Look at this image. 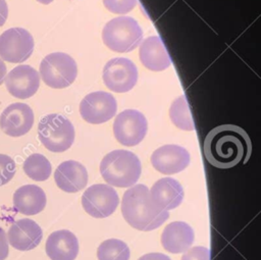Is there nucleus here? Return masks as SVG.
<instances>
[{"label": "nucleus", "mask_w": 261, "mask_h": 260, "mask_svg": "<svg viewBox=\"0 0 261 260\" xmlns=\"http://www.w3.org/2000/svg\"><path fill=\"white\" fill-rule=\"evenodd\" d=\"M57 187L66 193H76L83 190L88 183L86 167L74 160L60 163L54 172Z\"/></svg>", "instance_id": "nucleus-17"}, {"label": "nucleus", "mask_w": 261, "mask_h": 260, "mask_svg": "<svg viewBox=\"0 0 261 260\" xmlns=\"http://www.w3.org/2000/svg\"><path fill=\"white\" fill-rule=\"evenodd\" d=\"M38 2H40V3H42V4H49V3H51L53 0H37Z\"/></svg>", "instance_id": "nucleus-32"}, {"label": "nucleus", "mask_w": 261, "mask_h": 260, "mask_svg": "<svg viewBox=\"0 0 261 260\" xmlns=\"http://www.w3.org/2000/svg\"><path fill=\"white\" fill-rule=\"evenodd\" d=\"M23 171L32 179L44 181L51 174V163L42 154L34 153L30 155L23 162Z\"/></svg>", "instance_id": "nucleus-23"}, {"label": "nucleus", "mask_w": 261, "mask_h": 260, "mask_svg": "<svg viewBox=\"0 0 261 260\" xmlns=\"http://www.w3.org/2000/svg\"><path fill=\"white\" fill-rule=\"evenodd\" d=\"M194 239L195 233L190 224L184 221H173L163 229L161 245L166 251L178 254L189 250Z\"/></svg>", "instance_id": "nucleus-18"}, {"label": "nucleus", "mask_w": 261, "mask_h": 260, "mask_svg": "<svg viewBox=\"0 0 261 260\" xmlns=\"http://www.w3.org/2000/svg\"><path fill=\"white\" fill-rule=\"evenodd\" d=\"M5 86L13 97L28 99L37 93L40 86V75L34 67L21 64L8 72L5 76Z\"/></svg>", "instance_id": "nucleus-13"}, {"label": "nucleus", "mask_w": 261, "mask_h": 260, "mask_svg": "<svg viewBox=\"0 0 261 260\" xmlns=\"http://www.w3.org/2000/svg\"><path fill=\"white\" fill-rule=\"evenodd\" d=\"M6 65L4 64V61L2 59H0V85H2L5 76H6Z\"/></svg>", "instance_id": "nucleus-31"}, {"label": "nucleus", "mask_w": 261, "mask_h": 260, "mask_svg": "<svg viewBox=\"0 0 261 260\" xmlns=\"http://www.w3.org/2000/svg\"><path fill=\"white\" fill-rule=\"evenodd\" d=\"M34 46V39L29 31L11 28L0 36V57L8 62L20 63L31 57Z\"/></svg>", "instance_id": "nucleus-7"}, {"label": "nucleus", "mask_w": 261, "mask_h": 260, "mask_svg": "<svg viewBox=\"0 0 261 260\" xmlns=\"http://www.w3.org/2000/svg\"><path fill=\"white\" fill-rule=\"evenodd\" d=\"M181 260H210V251L202 246L193 247L185 252Z\"/></svg>", "instance_id": "nucleus-27"}, {"label": "nucleus", "mask_w": 261, "mask_h": 260, "mask_svg": "<svg viewBox=\"0 0 261 260\" xmlns=\"http://www.w3.org/2000/svg\"><path fill=\"white\" fill-rule=\"evenodd\" d=\"M40 74L48 87L63 89L74 82L77 66L70 55L63 52H54L45 56L41 61Z\"/></svg>", "instance_id": "nucleus-6"}, {"label": "nucleus", "mask_w": 261, "mask_h": 260, "mask_svg": "<svg viewBox=\"0 0 261 260\" xmlns=\"http://www.w3.org/2000/svg\"><path fill=\"white\" fill-rule=\"evenodd\" d=\"M141 161L127 150H114L106 154L100 163V173L110 186L117 188L133 187L140 178Z\"/></svg>", "instance_id": "nucleus-3"}, {"label": "nucleus", "mask_w": 261, "mask_h": 260, "mask_svg": "<svg viewBox=\"0 0 261 260\" xmlns=\"http://www.w3.org/2000/svg\"><path fill=\"white\" fill-rule=\"evenodd\" d=\"M45 192L36 185H24L13 194V206L16 211L24 215L40 213L46 206Z\"/></svg>", "instance_id": "nucleus-21"}, {"label": "nucleus", "mask_w": 261, "mask_h": 260, "mask_svg": "<svg viewBox=\"0 0 261 260\" xmlns=\"http://www.w3.org/2000/svg\"><path fill=\"white\" fill-rule=\"evenodd\" d=\"M34 124V112L25 103H13L0 115V128L10 137H20L30 132Z\"/></svg>", "instance_id": "nucleus-12"}, {"label": "nucleus", "mask_w": 261, "mask_h": 260, "mask_svg": "<svg viewBox=\"0 0 261 260\" xmlns=\"http://www.w3.org/2000/svg\"><path fill=\"white\" fill-rule=\"evenodd\" d=\"M115 98L104 91L93 92L84 97L80 103V113L89 123L99 124L110 120L116 113Z\"/></svg>", "instance_id": "nucleus-11"}, {"label": "nucleus", "mask_w": 261, "mask_h": 260, "mask_svg": "<svg viewBox=\"0 0 261 260\" xmlns=\"http://www.w3.org/2000/svg\"><path fill=\"white\" fill-rule=\"evenodd\" d=\"M204 155L214 167L227 169L246 163L252 152L251 140L245 129L236 124L212 128L204 140Z\"/></svg>", "instance_id": "nucleus-1"}, {"label": "nucleus", "mask_w": 261, "mask_h": 260, "mask_svg": "<svg viewBox=\"0 0 261 260\" xmlns=\"http://www.w3.org/2000/svg\"><path fill=\"white\" fill-rule=\"evenodd\" d=\"M40 142L51 152H64L74 141V127L71 121L58 113L47 114L39 121Z\"/></svg>", "instance_id": "nucleus-5"}, {"label": "nucleus", "mask_w": 261, "mask_h": 260, "mask_svg": "<svg viewBox=\"0 0 261 260\" xmlns=\"http://www.w3.org/2000/svg\"><path fill=\"white\" fill-rule=\"evenodd\" d=\"M121 213L132 227L142 231L159 227L169 217L168 211L161 210L153 204L149 189L143 184L129 187L125 191L122 197Z\"/></svg>", "instance_id": "nucleus-2"}, {"label": "nucleus", "mask_w": 261, "mask_h": 260, "mask_svg": "<svg viewBox=\"0 0 261 260\" xmlns=\"http://www.w3.org/2000/svg\"><path fill=\"white\" fill-rule=\"evenodd\" d=\"M148 123L145 115L135 109L120 112L114 119L113 134L117 142L123 146H136L147 134Z\"/></svg>", "instance_id": "nucleus-8"}, {"label": "nucleus", "mask_w": 261, "mask_h": 260, "mask_svg": "<svg viewBox=\"0 0 261 260\" xmlns=\"http://www.w3.org/2000/svg\"><path fill=\"white\" fill-rule=\"evenodd\" d=\"M138 260H171L167 255H164L162 253H149L146 255H143Z\"/></svg>", "instance_id": "nucleus-29"}, {"label": "nucleus", "mask_w": 261, "mask_h": 260, "mask_svg": "<svg viewBox=\"0 0 261 260\" xmlns=\"http://www.w3.org/2000/svg\"><path fill=\"white\" fill-rule=\"evenodd\" d=\"M16 166L14 160L5 154H0V187L9 183L14 176Z\"/></svg>", "instance_id": "nucleus-25"}, {"label": "nucleus", "mask_w": 261, "mask_h": 260, "mask_svg": "<svg viewBox=\"0 0 261 260\" xmlns=\"http://www.w3.org/2000/svg\"><path fill=\"white\" fill-rule=\"evenodd\" d=\"M190 153L178 145H164L151 155L153 167L163 174H174L182 171L190 164Z\"/></svg>", "instance_id": "nucleus-14"}, {"label": "nucleus", "mask_w": 261, "mask_h": 260, "mask_svg": "<svg viewBox=\"0 0 261 260\" xmlns=\"http://www.w3.org/2000/svg\"><path fill=\"white\" fill-rule=\"evenodd\" d=\"M105 86L116 93L130 91L138 81V68L135 63L125 57L110 59L103 68Z\"/></svg>", "instance_id": "nucleus-9"}, {"label": "nucleus", "mask_w": 261, "mask_h": 260, "mask_svg": "<svg viewBox=\"0 0 261 260\" xmlns=\"http://www.w3.org/2000/svg\"><path fill=\"white\" fill-rule=\"evenodd\" d=\"M45 250L51 260H74L79 253V241L67 229L56 230L48 237Z\"/></svg>", "instance_id": "nucleus-19"}, {"label": "nucleus", "mask_w": 261, "mask_h": 260, "mask_svg": "<svg viewBox=\"0 0 261 260\" xmlns=\"http://www.w3.org/2000/svg\"><path fill=\"white\" fill-rule=\"evenodd\" d=\"M128 246L117 239H109L104 241L97 250L98 260H128Z\"/></svg>", "instance_id": "nucleus-24"}, {"label": "nucleus", "mask_w": 261, "mask_h": 260, "mask_svg": "<svg viewBox=\"0 0 261 260\" xmlns=\"http://www.w3.org/2000/svg\"><path fill=\"white\" fill-rule=\"evenodd\" d=\"M119 203L116 191L104 184L89 187L82 196V205L85 211L95 218H105L111 215Z\"/></svg>", "instance_id": "nucleus-10"}, {"label": "nucleus", "mask_w": 261, "mask_h": 260, "mask_svg": "<svg viewBox=\"0 0 261 260\" xmlns=\"http://www.w3.org/2000/svg\"><path fill=\"white\" fill-rule=\"evenodd\" d=\"M140 60L150 70L162 71L171 64L166 47L159 36H151L140 46Z\"/></svg>", "instance_id": "nucleus-20"}, {"label": "nucleus", "mask_w": 261, "mask_h": 260, "mask_svg": "<svg viewBox=\"0 0 261 260\" xmlns=\"http://www.w3.org/2000/svg\"><path fill=\"white\" fill-rule=\"evenodd\" d=\"M104 44L112 51L124 53L136 49L143 40V31L130 16H118L109 20L102 31Z\"/></svg>", "instance_id": "nucleus-4"}, {"label": "nucleus", "mask_w": 261, "mask_h": 260, "mask_svg": "<svg viewBox=\"0 0 261 260\" xmlns=\"http://www.w3.org/2000/svg\"><path fill=\"white\" fill-rule=\"evenodd\" d=\"M8 242L6 233L2 227H0V260H4L8 256Z\"/></svg>", "instance_id": "nucleus-28"}, {"label": "nucleus", "mask_w": 261, "mask_h": 260, "mask_svg": "<svg viewBox=\"0 0 261 260\" xmlns=\"http://www.w3.org/2000/svg\"><path fill=\"white\" fill-rule=\"evenodd\" d=\"M169 117L172 123L182 131H193L195 128L190 106L185 95L179 96L172 102L169 108Z\"/></svg>", "instance_id": "nucleus-22"}, {"label": "nucleus", "mask_w": 261, "mask_h": 260, "mask_svg": "<svg viewBox=\"0 0 261 260\" xmlns=\"http://www.w3.org/2000/svg\"><path fill=\"white\" fill-rule=\"evenodd\" d=\"M104 6L112 13L124 14L137 5V0H103Z\"/></svg>", "instance_id": "nucleus-26"}, {"label": "nucleus", "mask_w": 261, "mask_h": 260, "mask_svg": "<svg viewBox=\"0 0 261 260\" xmlns=\"http://www.w3.org/2000/svg\"><path fill=\"white\" fill-rule=\"evenodd\" d=\"M8 243L16 250L30 251L35 249L42 241L43 231L40 225L29 218L13 222L7 232Z\"/></svg>", "instance_id": "nucleus-15"}, {"label": "nucleus", "mask_w": 261, "mask_h": 260, "mask_svg": "<svg viewBox=\"0 0 261 260\" xmlns=\"http://www.w3.org/2000/svg\"><path fill=\"white\" fill-rule=\"evenodd\" d=\"M149 192L153 204L164 211H168L179 206L185 195L181 185L171 177L158 179Z\"/></svg>", "instance_id": "nucleus-16"}, {"label": "nucleus", "mask_w": 261, "mask_h": 260, "mask_svg": "<svg viewBox=\"0 0 261 260\" xmlns=\"http://www.w3.org/2000/svg\"><path fill=\"white\" fill-rule=\"evenodd\" d=\"M8 16V7L5 0H0V27H2Z\"/></svg>", "instance_id": "nucleus-30"}]
</instances>
